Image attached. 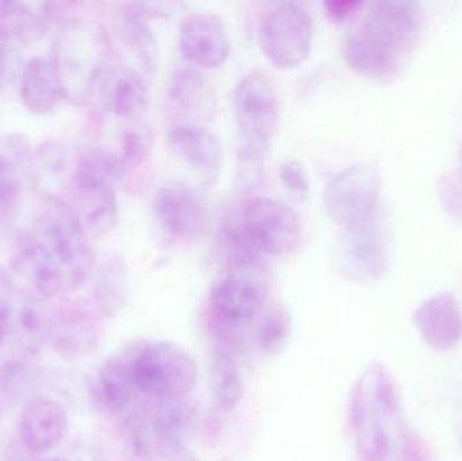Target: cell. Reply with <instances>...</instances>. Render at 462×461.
<instances>
[{"mask_svg": "<svg viewBox=\"0 0 462 461\" xmlns=\"http://www.w3.org/2000/svg\"><path fill=\"white\" fill-rule=\"evenodd\" d=\"M349 428L360 461H430L407 425L393 376L380 363L364 368L353 386Z\"/></svg>", "mask_w": 462, "mask_h": 461, "instance_id": "1", "label": "cell"}, {"mask_svg": "<svg viewBox=\"0 0 462 461\" xmlns=\"http://www.w3.org/2000/svg\"><path fill=\"white\" fill-rule=\"evenodd\" d=\"M221 235L230 264H263L266 257L284 256L298 246L301 224L285 203L253 198L231 210Z\"/></svg>", "mask_w": 462, "mask_h": 461, "instance_id": "2", "label": "cell"}, {"mask_svg": "<svg viewBox=\"0 0 462 461\" xmlns=\"http://www.w3.org/2000/svg\"><path fill=\"white\" fill-rule=\"evenodd\" d=\"M108 53L110 41L102 24L88 19H68L51 56L62 99L70 105H86L108 67Z\"/></svg>", "mask_w": 462, "mask_h": 461, "instance_id": "3", "label": "cell"}, {"mask_svg": "<svg viewBox=\"0 0 462 461\" xmlns=\"http://www.w3.org/2000/svg\"><path fill=\"white\" fill-rule=\"evenodd\" d=\"M126 355L135 389L143 400H183L197 387V362L181 344L148 341Z\"/></svg>", "mask_w": 462, "mask_h": 461, "instance_id": "4", "label": "cell"}, {"mask_svg": "<svg viewBox=\"0 0 462 461\" xmlns=\"http://www.w3.org/2000/svg\"><path fill=\"white\" fill-rule=\"evenodd\" d=\"M35 235L53 254L61 270L65 290H78L91 273L94 254L88 235L75 210L57 198H48L35 225Z\"/></svg>", "mask_w": 462, "mask_h": 461, "instance_id": "5", "label": "cell"}, {"mask_svg": "<svg viewBox=\"0 0 462 461\" xmlns=\"http://www.w3.org/2000/svg\"><path fill=\"white\" fill-rule=\"evenodd\" d=\"M233 110L241 140V161L258 164L279 122V99L271 78L258 70L241 78L234 87Z\"/></svg>", "mask_w": 462, "mask_h": 461, "instance_id": "6", "label": "cell"}, {"mask_svg": "<svg viewBox=\"0 0 462 461\" xmlns=\"http://www.w3.org/2000/svg\"><path fill=\"white\" fill-rule=\"evenodd\" d=\"M271 281L263 264H230L214 281L211 316L225 329L244 327L268 306Z\"/></svg>", "mask_w": 462, "mask_h": 461, "instance_id": "7", "label": "cell"}, {"mask_svg": "<svg viewBox=\"0 0 462 461\" xmlns=\"http://www.w3.org/2000/svg\"><path fill=\"white\" fill-rule=\"evenodd\" d=\"M314 21L299 3L282 2L263 15L258 43L266 59L282 69L300 67L311 53Z\"/></svg>", "mask_w": 462, "mask_h": 461, "instance_id": "8", "label": "cell"}, {"mask_svg": "<svg viewBox=\"0 0 462 461\" xmlns=\"http://www.w3.org/2000/svg\"><path fill=\"white\" fill-rule=\"evenodd\" d=\"M380 187L382 179L374 165H352L341 171L326 187V214L342 229L361 224L380 213Z\"/></svg>", "mask_w": 462, "mask_h": 461, "instance_id": "9", "label": "cell"}, {"mask_svg": "<svg viewBox=\"0 0 462 461\" xmlns=\"http://www.w3.org/2000/svg\"><path fill=\"white\" fill-rule=\"evenodd\" d=\"M410 49L387 27L365 18L345 38L342 57L358 75L374 80H390Z\"/></svg>", "mask_w": 462, "mask_h": 461, "instance_id": "10", "label": "cell"}, {"mask_svg": "<svg viewBox=\"0 0 462 461\" xmlns=\"http://www.w3.org/2000/svg\"><path fill=\"white\" fill-rule=\"evenodd\" d=\"M339 268L353 281H374L388 267V241L380 213L344 227L339 237Z\"/></svg>", "mask_w": 462, "mask_h": 461, "instance_id": "11", "label": "cell"}, {"mask_svg": "<svg viewBox=\"0 0 462 461\" xmlns=\"http://www.w3.org/2000/svg\"><path fill=\"white\" fill-rule=\"evenodd\" d=\"M37 184V165L29 138L23 134L0 137V232L13 226L22 194Z\"/></svg>", "mask_w": 462, "mask_h": 461, "instance_id": "12", "label": "cell"}, {"mask_svg": "<svg viewBox=\"0 0 462 461\" xmlns=\"http://www.w3.org/2000/svg\"><path fill=\"white\" fill-rule=\"evenodd\" d=\"M181 53L191 64L214 69L230 56V37L224 21L208 11L192 13L181 22L179 32Z\"/></svg>", "mask_w": 462, "mask_h": 461, "instance_id": "13", "label": "cell"}, {"mask_svg": "<svg viewBox=\"0 0 462 461\" xmlns=\"http://www.w3.org/2000/svg\"><path fill=\"white\" fill-rule=\"evenodd\" d=\"M154 216L168 237L189 241L202 235L206 207L199 194L184 184H167L154 195Z\"/></svg>", "mask_w": 462, "mask_h": 461, "instance_id": "14", "label": "cell"}, {"mask_svg": "<svg viewBox=\"0 0 462 461\" xmlns=\"http://www.w3.org/2000/svg\"><path fill=\"white\" fill-rule=\"evenodd\" d=\"M167 105L179 124H202L216 114V92L208 78L195 68H180L171 76Z\"/></svg>", "mask_w": 462, "mask_h": 461, "instance_id": "15", "label": "cell"}, {"mask_svg": "<svg viewBox=\"0 0 462 461\" xmlns=\"http://www.w3.org/2000/svg\"><path fill=\"white\" fill-rule=\"evenodd\" d=\"M11 267L41 298L51 300L67 294L59 264L34 233L18 235L13 246Z\"/></svg>", "mask_w": 462, "mask_h": 461, "instance_id": "16", "label": "cell"}, {"mask_svg": "<svg viewBox=\"0 0 462 461\" xmlns=\"http://www.w3.org/2000/svg\"><path fill=\"white\" fill-rule=\"evenodd\" d=\"M67 413L51 398L34 397L26 402L19 419V438L30 454L42 455L61 443Z\"/></svg>", "mask_w": 462, "mask_h": 461, "instance_id": "17", "label": "cell"}, {"mask_svg": "<svg viewBox=\"0 0 462 461\" xmlns=\"http://www.w3.org/2000/svg\"><path fill=\"white\" fill-rule=\"evenodd\" d=\"M420 337L436 351H449L462 340V311L453 295L437 294L429 298L414 314Z\"/></svg>", "mask_w": 462, "mask_h": 461, "instance_id": "18", "label": "cell"}, {"mask_svg": "<svg viewBox=\"0 0 462 461\" xmlns=\"http://www.w3.org/2000/svg\"><path fill=\"white\" fill-rule=\"evenodd\" d=\"M102 105L114 115L134 119L148 106L145 78L129 65H108L97 87Z\"/></svg>", "mask_w": 462, "mask_h": 461, "instance_id": "19", "label": "cell"}, {"mask_svg": "<svg viewBox=\"0 0 462 461\" xmlns=\"http://www.w3.org/2000/svg\"><path fill=\"white\" fill-rule=\"evenodd\" d=\"M172 151L208 183L216 180L224 162L221 141L205 124H179L168 133Z\"/></svg>", "mask_w": 462, "mask_h": 461, "instance_id": "20", "label": "cell"}, {"mask_svg": "<svg viewBox=\"0 0 462 461\" xmlns=\"http://www.w3.org/2000/svg\"><path fill=\"white\" fill-rule=\"evenodd\" d=\"M48 340L62 359H86L99 346V327L89 314L67 309L49 317Z\"/></svg>", "mask_w": 462, "mask_h": 461, "instance_id": "21", "label": "cell"}, {"mask_svg": "<svg viewBox=\"0 0 462 461\" xmlns=\"http://www.w3.org/2000/svg\"><path fill=\"white\" fill-rule=\"evenodd\" d=\"M92 395L103 410L116 416L129 413L143 400L135 389L126 354L103 363L95 378Z\"/></svg>", "mask_w": 462, "mask_h": 461, "instance_id": "22", "label": "cell"}, {"mask_svg": "<svg viewBox=\"0 0 462 461\" xmlns=\"http://www.w3.org/2000/svg\"><path fill=\"white\" fill-rule=\"evenodd\" d=\"M75 210L88 237L100 238L118 225L119 203L116 189L102 184L72 183Z\"/></svg>", "mask_w": 462, "mask_h": 461, "instance_id": "23", "label": "cell"}, {"mask_svg": "<svg viewBox=\"0 0 462 461\" xmlns=\"http://www.w3.org/2000/svg\"><path fill=\"white\" fill-rule=\"evenodd\" d=\"M21 97L32 114L51 113L62 97L51 56L32 57L22 70Z\"/></svg>", "mask_w": 462, "mask_h": 461, "instance_id": "24", "label": "cell"}, {"mask_svg": "<svg viewBox=\"0 0 462 461\" xmlns=\"http://www.w3.org/2000/svg\"><path fill=\"white\" fill-rule=\"evenodd\" d=\"M146 16L141 5H125L118 13L116 24L119 35L135 54L143 69L153 73L159 67V45Z\"/></svg>", "mask_w": 462, "mask_h": 461, "instance_id": "25", "label": "cell"}, {"mask_svg": "<svg viewBox=\"0 0 462 461\" xmlns=\"http://www.w3.org/2000/svg\"><path fill=\"white\" fill-rule=\"evenodd\" d=\"M49 21L43 13L19 2H0V38L30 46L45 37Z\"/></svg>", "mask_w": 462, "mask_h": 461, "instance_id": "26", "label": "cell"}, {"mask_svg": "<svg viewBox=\"0 0 462 461\" xmlns=\"http://www.w3.org/2000/svg\"><path fill=\"white\" fill-rule=\"evenodd\" d=\"M97 310L106 317H116L124 310L129 300V278L121 259L106 260L97 271L94 286Z\"/></svg>", "mask_w": 462, "mask_h": 461, "instance_id": "27", "label": "cell"}, {"mask_svg": "<svg viewBox=\"0 0 462 461\" xmlns=\"http://www.w3.org/2000/svg\"><path fill=\"white\" fill-rule=\"evenodd\" d=\"M125 172L126 167L118 152L97 146L88 149L79 157L73 171L72 183L102 184L116 189Z\"/></svg>", "mask_w": 462, "mask_h": 461, "instance_id": "28", "label": "cell"}, {"mask_svg": "<svg viewBox=\"0 0 462 461\" xmlns=\"http://www.w3.org/2000/svg\"><path fill=\"white\" fill-rule=\"evenodd\" d=\"M211 383L214 400L222 410H231L238 405L244 395V383L238 364L229 348L225 346L214 349Z\"/></svg>", "mask_w": 462, "mask_h": 461, "instance_id": "29", "label": "cell"}, {"mask_svg": "<svg viewBox=\"0 0 462 461\" xmlns=\"http://www.w3.org/2000/svg\"><path fill=\"white\" fill-rule=\"evenodd\" d=\"M38 387V373L32 365L21 360H11L0 368V395L5 402L18 403L27 400Z\"/></svg>", "mask_w": 462, "mask_h": 461, "instance_id": "30", "label": "cell"}, {"mask_svg": "<svg viewBox=\"0 0 462 461\" xmlns=\"http://www.w3.org/2000/svg\"><path fill=\"white\" fill-rule=\"evenodd\" d=\"M291 335V318L284 306L272 303L260 314L257 343L263 351L276 354L287 344Z\"/></svg>", "mask_w": 462, "mask_h": 461, "instance_id": "31", "label": "cell"}, {"mask_svg": "<svg viewBox=\"0 0 462 461\" xmlns=\"http://www.w3.org/2000/svg\"><path fill=\"white\" fill-rule=\"evenodd\" d=\"M437 194L448 216L462 226V146L458 152L457 167L439 178Z\"/></svg>", "mask_w": 462, "mask_h": 461, "instance_id": "32", "label": "cell"}, {"mask_svg": "<svg viewBox=\"0 0 462 461\" xmlns=\"http://www.w3.org/2000/svg\"><path fill=\"white\" fill-rule=\"evenodd\" d=\"M21 295L7 271L0 267V346L13 335L16 308Z\"/></svg>", "mask_w": 462, "mask_h": 461, "instance_id": "33", "label": "cell"}, {"mask_svg": "<svg viewBox=\"0 0 462 461\" xmlns=\"http://www.w3.org/2000/svg\"><path fill=\"white\" fill-rule=\"evenodd\" d=\"M151 133L143 127H129L121 134V156L125 167H134L145 160L151 149Z\"/></svg>", "mask_w": 462, "mask_h": 461, "instance_id": "34", "label": "cell"}, {"mask_svg": "<svg viewBox=\"0 0 462 461\" xmlns=\"http://www.w3.org/2000/svg\"><path fill=\"white\" fill-rule=\"evenodd\" d=\"M279 176L285 189L298 198H306L310 192L309 176L300 162L296 160H288L282 162L279 168Z\"/></svg>", "mask_w": 462, "mask_h": 461, "instance_id": "35", "label": "cell"}, {"mask_svg": "<svg viewBox=\"0 0 462 461\" xmlns=\"http://www.w3.org/2000/svg\"><path fill=\"white\" fill-rule=\"evenodd\" d=\"M326 15L334 22H344L352 18L358 13L363 3L352 2V0H334V2L323 3Z\"/></svg>", "mask_w": 462, "mask_h": 461, "instance_id": "36", "label": "cell"}, {"mask_svg": "<svg viewBox=\"0 0 462 461\" xmlns=\"http://www.w3.org/2000/svg\"><path fill=\"white\" fill-rule=\"evenodd\" d=\"M14 59H15V51L13 45L0 38V88L7 83L13 73Z\"/></svg>", "mask_w": 462, "mask_h": 461, "instance_id": "37", "label": "cell"}, {"mask_svg": "<svg viewBox=\"0 0 462 461\" xmlns=\"http://www.w3.org/2000/svg\"><path fill=\"white\" fill-rule=\"evenodd\" d=\"M455 424L456 432H457L458 441H460L462 447V398L460 400V402L457 403V408H456Z\"/></svg>", "mask_w": 462, "mask_h": 461, "instance_id": "38", "label": "cell"}, {"mask_svg": "<svg viewBox=\"0 0 462 461\" xmlns=\"http://www.w3.org/2000/svg\"><path fill=\"white\" fill-rule=\"evenodd\" d=\"M43 461H69L67 459H60V457H57V459H49V460H43Z\"/></svg>", "mask_w": 462, "mask_h": 461, "instance_id": "39", "label": "cell"}]
</instances>
